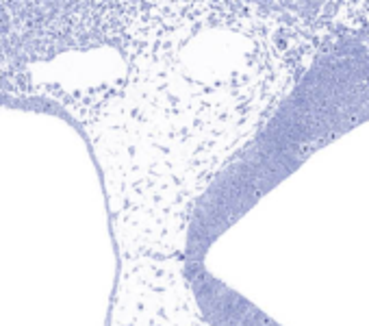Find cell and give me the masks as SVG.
I'll return each mask as SVG.
<instances>
[{
	"label": "cell",
	"mask_w": 369,
	"mask_h": 326,
	"mask_svg": "<svg viewBox=\"0 0 369 326\" xmlns=\"http://www.w3.org/2000/svg\"><path fill=\"white\" fill-rule=\"evenodd\" d=\"M111 326H209L194 300L163 293L117 296Z\"/></svg>",
	"instance_id": "6da1fadb"
}]
</instances>
